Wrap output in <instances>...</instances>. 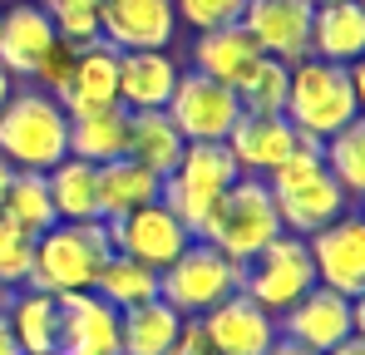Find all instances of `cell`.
I'll return each mask as SVG.
<instances>
[{
	"instance_id": "obj_34",
	"label": "cell",
	"mask_w": 365,
	"mask_h": 355,
	"mask_svg": "<svg viewBox=\"0 0 365 355\" xmlns=\"http://www.w3.org/2000/svg\"><path fill=\"white\" fill-rule=\"evenodd\" d=\"M30 247H35V237H25L0 212V287L5 292H20L25 287V277H30Z\"/></svg>"
},
{
	"instance_id": "obj_25",
	"label": "cell",
	"mask_w": 365,
	"mask_h": 355,
	"mask_svg": "<svg viewBox=\"0 0 365 355\" xmlns=\"http://www.w3.org/2000/svg\"><path fill=\"white\" fill-rule=\"evenodd\" d=\"M123 133H128V109L104 104V109H79L69 114V158H84L94 168L123 158Z\"/></svg>"
},
{
	"instance_id": "obj_44",
	"label": "cell",
	"mask_w": 365,
	"mask_h": 355,
	"mask_svg": "<svg viewBox=\"0 0 365 355\" xmlns=\"http://www.w3.org/2000/svg\"><path fill=\"white\" fill-rule=\"evenodd\" d=\"M311 5H336V0H311Z\"/></svg>"
},
{
	"instance_id": "obj_14",
	"label": "cell",
	"mask_w": 365,
	"mask_h": 355,
	"mask_svg": "<svg viewBox=\"0 0 365 355\" xmlns=\"http://www.w3.org/2000/svg\"><path fill=\"white\" fill-rule=\"evenodd\" d=\"M109 242H114L119 257H133V262L163 272L168 262H178L182 252H187L192 232L182 227L163 202H148V207L128 212V217H119V222H109Z\"/></svg>"
},
{
	"instance_id": "obj_37",
	"label": "cell",
	"mask_w": 365,
	"mask_h": 355,
	"mask_svg": "<svg viewBox=\"0 0 365 355\" xmlns=\"http://www.w3.org/2000/svg\"><path fill=\"white\" fill-rule=\"evenodd\" d=\"M168 355H212L207 341H202V326H197V321H182V331H178V341H173Z\"/></svg>"
},
{
	"instance_id": "obj_35",
	"label": "cell",
	"mask_w": 365,
	"mask_h": 355,
	"mask_svg": "<svg viewBox=\"0 0 365 355\" xmlns=\"http://www.w3.org/2000/svg\"><path fill=\"white\" fill-rule=\"evenodd\" d=\"M173 10H178V25L202 35V30H217V25H237L247 0H173Z\"/></svg>"
},
{
	"instance_id": "obj_29",
	"label": "cell",
	"mask_w": 365,
	"mask_h": 355,
	"mask_svg": "<svg viewBox=\"0 0 365 355\" xmlns=\"http://www.w3.org/2000/svg\"><path fill=\"white\" fill-rule=\"evenodd\" d=\"M94 296H104L114 311H133V306H143V301H158V272L153 267H143V262H133V257H109L104 267H99V282H94Z\"/></svg>"
},
{
	"instance_id": "obj_30",
	"label": "cell",
	"mask_w": 365,
	"mask_h": 355,
	"mask_svg": "<svg viewBox=\"0 0 365 355\" xmlns=\"http://www.w3.org/2000/svg\"><path fill=\"white\" fill-rule=\"evenodd\" d=\"M0 212L25 237H40L60 222L55 217V202H50V187H45V173H15L10 178V187L0 197Z\"/></svg>"
},
{
	"instance_id": "obj_13",
	"label": "cell",
	"mask_w": 365,
	"mask_h": 355,
	"mask_svg": "<svg viewBox=\"0 0 365 355\" xmlns=\"http://www.w3.org/2000/svg\"><path fill=\"white\" fill-rule=\"evenodd\" d=\"M311 10H316L311 0H247L237 25L267 59L297 64L311 55Z\"/></svg>"
},
{
	"instance_id": "obj_2",
	"label": "cell",
	"mask_w": 365,
	"mask_h": 355,
	"mask_svg": "<svg viewBox=\"0 0 365 355\" xmlns=\"http://www.w3.org/2000/svg\"><path fill=\"white\" fill-rule=\"evenodd\" d=\"M267 187H272L282 232H292V237H311L316 227H326V222H336L341 212L356 207V202L341 192V182L326 173L321 143H311V138H302V143L267 173Z\"/></svg>"
},
{
	"instance_id": "obj_8",
	"label": "cell",
	"mask_w": 365,
	"mask_h": 355,
	"mask_svg": "<svg viewBox=\"0 0 365 355\" xmlns=\"http://www.w3.org/2000/svg\"><path fill=\"white\" fill-rule=\"evenodd\" d=\"M311 287H316V272H311L306 242L292 237V232H282L272 247H262L242 267V287H237V292H242L247 301H257L267 316H282V311H292Z\"/></svg>"
},
{
	"instance_id": "obj_6",
	"label": "cell",
	"mask_w": 365,
	"mask_h": 355,
	"mask_svg": "<svg viewBox=\"0 0 365 355\" xmlns=\"http://www.w3.org/2000/svg\"><path fill=\"white\" fill-rule=\"evenodd\" d=\"M237 178L242 173H237L227 143H187L182 158H178V168L163 178V187H158V202L197 237L202 217L212 212V202H217Z\"/></svg>"
},
{
	"instance_id": "obj_33",
	"label": "cell",
	"mask_w": 365,
	"mask_h": 355,
	"mask_svg": "<svg viewBox=\"0 0 365 355\" xmlns=\"http://www.w3.org/2000/svg\"><path fill=\"white\" fill-rule=\"evenodd\" d=\"M45 15H50L55 35L69 45L99 40V0H45Z\"/></svg>"
},
{
	"instance_id": "obj_7",
	"label": "cell",
	"mask_w": 365,
	"mask_h": 355,
	"mask_svg": "<svg viewBox=\"0 0 365 355\" xmlns=\"http://www.w3.org/2000/svg\"><path fill=\"white\" fill-rule=\"evenodd\" d=\"M242 287V267L237 262H227L217 247H207V242H187V252H182L178 262H168L163 272H158V296L178 311L182 321H197V316H207L217 301H227V296Z\"/></svg>"
},
{
	"instance_id": "obj_16",
	"label": "cell",
	"mask_w": 365,
	"mask_h": 355,
	"mask_svg": "<svg viewBox=\"0 0 365 355\" xmlns=\"http://www.w3.org/2000/svg\"><path fill=\"white\" fill-rule=\"evenodd\" d=\"M60 355H119V311L94 292L60 296Z\"/></svg>"
},
{
	"instance_id": "obj_1",
	"label": "cell",
	"mask_w": 365,
	"mask_h": 355,
	"mask_svg": "<svg viewBox=\"0 0 365 355\" xmlns=\"http://www.w3.org/2000/svg\"><path fill=\"white\" fill-rule=\"evenodd\" d=\"M361 64H326V59L306 55L287 69V109L282 118L311 138L326 143L331 133H341L346 123L361 118Z\"/></svg>"
},
{
	"instance_id": "obj_3",
	"label": "cell",
	"mask_w": 365,
	"mask_h": 355,
	"mask_svg": "<svg viewBox=\"0 0 365 355\" xmlns=\"http://www.w3.org/2000/svg\"><path fill=\"white\" fill-rule=\"evenodd\" d=\"M114 257V242H109V222L94 217V222H55L50 232L35 237L30 247V277L25 287L45 296H74V292H94L99 282V267Z\"/></svg>"
},
{
	"instance_id": "obj_20",
	"label": "cell",
	"mask_w": 365,
	"mask_h": 355,
	"mask_svg": "<svg viewBox=\"0 0 365 355\" xmlns=\"http://www.w3.org/2000/svg\"><path fill=\"white\" fill-rule=\"evenodd\" d=\"M60 104H64V114L119 104V50L104 45V40L79 45L74 69H69V84L60 89Z\"/></svg>"
},
{
	"instance_id": "obj_28",
	"label": "cell",
	"mask_w": 365,
	"mask_h": 355,
	"mask_svg": "<svg viewBox=\"0 0 365 355\" xmlns=\"http://www.w3.org/2000/svg\"><path fill=\"white\" fill-rule=\"evenodd\" d=\"M50 202H55V217L60 222H94L99 217V168L84 163V158H60L50 173Z\"/></svg>"
},
{
	"instance_id": "obj_32",
	"label": "cell",
	"mask_w": 365,
	"mask_h": 355,
	"mask_svg": "<svg viewBox=\"0 0 365 355\" xmlns=\"http://www.w3.org/2000/svg\"><path fill=\"white\" fill-rule=\"evenodd\" d=\"M287 69H292V64L267 59V55L252 64V74L237 84L242 114H282V109H287Z\"/></svg>"
},
{
	"instance_id": "obj_12",
	"label": "cell",
	"mask_w": 365,
	"mask_h": 355,
	"mask_svg": "<svg viewBox=\"0 0 365 355\" xmlns=\"http://www.w3.org/2000/svg\"><path fill=\"white\" fill-rule=\"evenodd\" d=\"M99 40L114 50H173V0H99Z\"/></svg>"
},
{
	"instance_id": "obj_22",
	"label": "cell",
	"mask_w": 365,
	"mask_h": 355,
	"mask_svg": "<svg viewBox=\"0 0 365 355\" xmlns=\"http://www.w3.org/2000/svg\"><path fill=\"white\" fill-rule=\"evenodd\" d=\"M257 59H262V50L252 45V35H247L242 25H217V30L192 35V64L187 69H197V74L237 89L247 74H252Z\"/></svg>"
},
{
	"instance_id": "obj_4",
	"label": "cell",
	"mask_w": 365,
	"mask_h": 355,
	"mask_svg": "<svg viewBox=\"0 0 365 355\" xmlns=\"http://www.w3.org/2000/svg\"><path fill=\"white\" fill-rule=\"evenodd\" d=\"M0 158L15 173H50L69 158V114L45 89H15L0 109Z\"/></svg>"
},
{
	"instance_id": "obj_39",
	"label": "cell",
	"mask_w": 365,
	"mask_h": 355,
	"mask_svg": "<svg viewBox=\"0 0 365 355\" xmlns=\"http://www.w3.org/2000/svg\"><path fill=\"white\" fill-rule=\"evenodd\" d=\"M0 355H20L15 336H10V321H5V311H0Z\"/></svg>"
},
{
	"instance_id": "obj_18",
	"label": "cell",
	"mask_w": 365,
	"mask_h": 355,
	"mask_svg": "<svg viewBox=\"0 0 365 355\" xmlns=\"http://www.w3.org/2000/svg\"><path fill=\"white\" fill-rule=\"evenodd\" d=\"M55 25L45 15L40 0H25V5H10L0 10V64L10 79H30L35 64L45 59V50L55 45Z\"/></svg>"
},
{
	"instance_id": "obj_31",
	"label": "cell",
	"mask_w": 365,
	"mask_h": 355,
	"mask_svg": "<svg viewBox=\"0 0 365 355\" xmlns=\"http://www.w3.org/2000/svg\"><path fill=\"white\" fill-rule=\"evenodd\" d=\"M321 163H326V173L341 182V192L356 202L365 192V123H346L341 133H331L326 143H321Z\"/></svg>"
},
{
	"instance_id": "obj_42",
	"label": "cell",
	"mask_w": 365,
	"mask_h": 355,
	"mask_svg": "<svg viewBox=\"0 0 365 355\" xmlns=\"http://www.w3.org/2000/svg\"><path fill=\"white\" fill-rule=\"evenodd\" d=\"M10 178H15V168H10V163L0 158V197H5V187H10Z\"/></svg>"
},
{
	"instance_id": "obj_5",
	"label": "cell",
	"mask_w": 365,
	"mask_h": 355,
	"mask_svg": "<svg viewBox=\"0 0 365 355\" xmlns=\"http://www.w3.org/2000/svg\"><path fill=\"white\" fill-rule=\"evenodd\" d=\"M282 237V217H277V202H272V187H267V178H237L217 202H212V212L202 217V227H197V242H207V247H217L227 262H237L247 267L262 247H272Z\"/></svg>"
},
{
	"instance_id": "obj_45",
	"label": "cell",
	"mask_w": 365,
	"mask_h": 355,
	"mask_svg": "<svg viewBox=\"0 0 365 355\" xmlns=\"http://www.w3.org/2000/svg\"><path fill=\"white\" fill-rule=\"evenodd\" d=\"M40 5H45V0H40Z\"/></svg>"
},
{
	"instance_id": "obj_27",
	"label": "cell",
	"mask_w": 365,
	"mask_h": 355,
	"mask_svg": "<svg viewBox=\"0 0 365 355\" xmlns=\"http://www.w3.org/2000/svg\"><path fill=\"white\" fill-rule=\"evenodd\" d=\"M182 331V316L158 296L119 316V355H168Z\"/></svg>"
},
{
	"instance_id": "obj_11",
	"label": "cell",
	"mask_w": 365,
	"mask_h": 355,
	"mask_svg": "<svg viewBox=\"0 0 365 355\" xmlns=\"http://www.w3.org/2000/svg\"><path fill=\"white\" fill-rule=\"evenodd\" d=\"M306 242V257H311V272H316V287L341 296H361L365 292V217L361 212H341L336 222L316 227Z\"/></svg>"
},
{
	"instance_id": "obj_19",
	"label": "cell",
	"mask_w": 365,
	"mask_h": 355,
	"mask_svg": "<svg viewBox=\"0 0 365 355\" xmlns=\"http://www.w3.org/2000/svg\"><path fill=\"white\" fill-rule=\"evenodd\" d=\"M182 64L173 50H119V104L128 114L138 109H163Z\"/></svg>"
},
{
	"instance_id": "obj_9",
	"label": "cell",
	"mask_w": 365,
	"mask_h": 355,
	"mask_svg": "<svg viewBox=\"0 0 365 355\" xmlns=\"http://www.w3.org/2000/svg\"><path fill=\"white\" fill-rule=\"evenodd\" d=\"M163 114L173 118V128L182 133V143H222L232 133V123L242 118L237 104V89L232 84H217L197 69H182Z\"/></svg>"
},
{
	"instance_id": "obj_17",
	"label": "cell",
	"mask_w": 365,
	"mask_h": 355,
	"mask_svg": "<svg viewBox=\"0 0 365 355\" xmlns=\"http://www.w3.org/2000/svg\"><path fill=\"white\" fill-rule=\"evenodd\" d=\"M222 143H227V153H232L237 173L267 178L282 158H287V153H292V148H297V143H302V133H297L282 114H242Z\"/></svg>"
},
{
	"instance_id": "obj_38",
	"label": "cell",
	"mask_w": 365,
	"mask_h": 355,
	"mask_svg": "<svg viewBox=\"0 0 365 355\" xmlns=\"http://www.w3.org/2000/svg\"><path fill=\"white\" fill-rule=\"evenodd\" d=\"M267 355H316V351H306V346H297V341H287V336H277L272 341V351Z\"/></svg>"
},
{
	"instance_id": "obj_21",
	"label": "cell",
	"mask_w": 365,
	"mask_h": 355,
	"mask_svg": "<svg viewBox=\"0 0 365 355\" xmlns=\"http://www.w3.org/2000/svg\"><path fill=\"white\" fill-rule=\"evenodd\" d=\"M311 55L326 64H361L365 55V5L336 0L311 10Z\"/></svg>"
},
{
	"instance_id": "obj_26",
	"label": "cell",
	"mask_w": 365,
	"mask_h": 355,
	"mask_svg": "<svg viewBox=\"0 0 365 355\" xmlns=\"http://www.w3.org/2000/svg\"><path fill=\"white\" fill-rule=\"evenodd\" d=\"M158 187H163V178L148 173V168L133 163V158L104 163V168H99V217H104V222H119L128 212L158 202Z\"/></svg>"
},
{
	"instance_id": "obj_10",
	"label": "cell",
	"mask_w": 365,
	"mask_h": 355,
	"mask_svg": "<svg viewBox=\"0 0 365 355\" xmlns=\"http://www.w3.org/2000/svg\"><path fill=\"white\" fill-rule=\"evenodd\" d=\"M361 326H365L361 296H341V292H326V287H311L292 311L277 316V336H287V341H297L316 355L361 336Z\"/></svg>"
},
{
	"instance_id": "obj_23",
	"label": "cell",
	"mask_w": 365,
	"mask_h": 355,
	"mask_svg": "<svg viewBox=\"0 0 365 355\" xmlns=\"http://www.w3.org/2000/svg\"><path fill=\"white\" fill-rule=\"evenodd\" d=\"M5 321L20 355H60V296L20 287L5 301Z\"/></svg>"
},
{
	"instance_id": "obj_41",
	"label": "cell",
	"mask_w": 365,
	"mask_h": 355,
	"mask_svg": "<svg viewBox=\"0 0 365 355\" xmlns=\"http://www.w3.org/2000/svg\"><path fill=\"white\" fill-rule=\"evenodd\" d=\"M10 94H15V79H10V74H5V64H0V109L10 104Z\"/></svg>"
},
{
	"instance_id": "obj_43",
	"label": "cell",
	"mask_w": 365,
	"mask_h": 355,
	"mask_svg": "<svg viewBox=\"0 0 365 355\" xmlns=\"http://www.w3.org/2000/svg\"><path fill=\"white\" fill-rule=\"evenodd\" d=\"M5 301H10V292H5V287H0V311H5Z\"/></svg>"
},
{
	"instance_id": "obj_15",
	"label": "cell",
	"mask_w": 365,
	"mask_h": 355,
	"mask_svg": "<svg viewBox=\"0 0 365 355\" xmlns=\"http://www.w3.org/2000/svg\"><path fill=\"white\" fill-rule=\"evenodd\" d=\"M197 326H202V341L212 355H267L277 341V316H267L242 292H232L207 316H197Z\"/></svg>"
},
{
	"instance_id": "obj_36",
	"label": "cell",
	"mask_w": 365,
	"mask_h": 355,
	"mask_svg": "<svg viewBox=\"0 0 365 355\" xmlns=\"http://www.w3.org/2000/svg\"><path fill=\"white\" fill-rule=\"evenodd\" d=\"M74 55H79V45H69V40H55L50 50H45V59L35 64V89H45V94H55L60 99V89L69 84V69H74Z\"/></svg>"
},
{
	"instance_id": "obj_24",
	"label": "cell",
	"mask_w": 365,
	"mask_h": 355,
	"mask_svg": "<svg viewBox=\"0 0 365 355\" xmlns=\"http://www.w3.org/2000/svg\"><path fill=\"white\" fill-rule=\"evenodd\" d=\"M182 133L173 128V118L163 114V109H138V114H128V133H123V158H133V163H143L148 173L168 178L178 168L182 158Z\"/></svg>"
},
{
	"instance_id": "obj_40",
	"label": "cell",
	"mask_w": 365,
	"mask_h": 355,
	"mask_svg": "<svg viewBox=\"0 0 365 355\" xmlns=\"http://www.w3.org/2000/svg\"><path fill=\"white\" fill-rule=\"evenodd\" d=\"M326 355H365V336H351V341H341V346H331Z\"/></svg>"
}]
</instances>
